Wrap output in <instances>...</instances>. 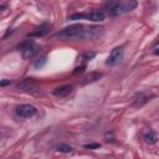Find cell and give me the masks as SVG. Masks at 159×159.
<instances>
[{
  "mask_svg": "<svg viewBox=\"0 0 159 159\" xmlns=\"http://www.w3.org/2000/svg\"><path fill=\"white\" fill-rule=\"evenodd\" d=\"M83 29V25L81 24H73L71 26H67L62 29L56 34V37L62 39V40H80L81 36V31Z\"/></svg>",
  "mask_w": 159,
  "mask_h": 159,
  "instance_id": "obj_1",
  "label": "cell"
},
{
  "mask_svg": "<svg viewBox=\"0 0 159 159\" xmlns=\"http://www.w3.org/2000/svg\"><path fill=\"white\" fill-rule=\"evenodd\" d=\"M105 32L103 26H83L80 40H96Z\"/></svg>",
  "mask_w": 159,
  "mask_h": 159,
  "instance_id": "obj_2",
  "label": "cell"
},
{
  "mask_svg": "<svg viewBox=\"0 0 159 159\" xmlns=\"http://www.w3.org/2000/svg\"><path fill=\"white\" fill-rule=\"evenodd\" d=\"M18 47H19V50L22 51V57H24L25 60H29V59L34 57V56L39 52V49H40L37 45H35V42L31 41V40L22 41Z\"/></svg>",
  "mask_w": 159,
  "mask_h": 159,
  "instance_id": "obj_3",
  "label": "cell"
},
{
  "mask_svg": "<svg viewBox=\"0 0 159 159\" xmlns=\"http://www.w3.org/2000/svg\"><path fill=\"white\" fill-rule=\"evenodd\" d=\"M122 59H123V49L122 47H115L111 51L106 63L108 66H117Z\"/></svg>",
  "mask_w": 159,
  "mask_h": 159,
  "instance_id": "obj_4",
  "label": "cell"
},
{
  "mask_svg": "<svg viewBox=\"0 0 159 159\" xmlns=\"http://www.w3.org/2000/svg\"><path fill=\"white\" fill-rule=\"evenodd\" d=\"M16 88L18 89H21V91H25V92H39L40 91V87L36 85V82H34L32 80H22L21 82H19L16 85Z\"/></svg>",
  "mask_w": 159,
  "mask_h": 159,
  "instance_id": "obj_5",
  "label": "cell"
},
{
  "mask_svg": "<svg viewBox=\"0 0 159 159\" xmlns=\"http://www.w3.org/2000/svg\"><path fill=\"white\" fill-rule=\"evenodd\" d=\"M16 115L22 118H30L36 115V108L32 105H20L16 108Z\"/></svg>",
  "mask_w": 159,
  "mask_h": 159,
  "instance_id": "obj_6",
  "label": "cell"
},
{
  "mask_svg": "<svg viewBox=\"0 0 159 159\" xmlns=\"http://www.w3.org/2000/svg\"><path fill=\"white\" fill-rule=\"evenodd\" d=\"M151 98H152V96H149L148 93L139 92V93H137V95L133 97V103H132V106L135 107V108L143 107L145 103H148V102L151 101Z\"/></svg>",
  "mask_w": 159,
  "mask_h": 159,
  "instance_id": "obj_7",
  "label": "cell"
},
{
  "mask_svg": "<svg viewBox=\"0 0 159 159\" xmlns=\"http://www.w3.org/2000/svg\"><path fill=\"white\" fill-rule=\"evenodd\" d=\"M137 2L135 0H127L124 3H118L117 6V15L119 14H124V13H128V11H132L137 8Z\"/></svg>",
  "mask_w": 159,
  "mask_h": 159,
  "instance_id": "obj_8",
  "label": "cell"
},
{
  "mask_svg": "<svg viewBox=\"0 0 159 159\" xmlns=\"http://www.w3.org/2000/svg\"><path fill=\"white\" fill-rule=\"evenodd\" d=\"M72 88L73 87L71 85H63V86H60L57 88H55L52 91V95L56 96V97H59V98H62V97L69 96L72 92Z\"/></svg>",
  "mask_w": 159,
  "mask_h": 159,
  "instance_id": "obj_9",
  "label": "cell"
},
{
  "mask_svg": "<svg viewBox=\"0 0 159 159\" xmlns=\"http://www.w3.org/2000/svg\"><path fill=\"white\" fill-rule=\"evenodd\" d=\"M103 76V73L99 72V71H93V72H89L87 76H85V78L82 80L81 85L85 86V85H88V83H93L96 81H98V80Z\"/></svg>",
  "mask_w": 159,
  "mask_h": 159,
  "instance_id": "obj_10",
  "label": "cell"
},
{
  "mask_svg": "<svg viewBox=\"0 0 159 159\" xmlns=\"http://www.w3.org/2000/svg\"><path fill=\"white\" fill-rule=\"evenodd\" d=\"M86 19L95 21V22H99V21H103L106 19V15L103 11H101V10H93V11H91V13L86 14Z\"/></svg>",
  "mask_w": 159,
  "mask_h": 159,
  "instance_id": "obj_11",
  "label": "cell"
},
{
  "mask_svg": "<svg viewBox=\"0 0 159 159\" xmlns=\"http://www.w3.org/2000/svg\"><path fill=\"white\" fill-rule=\"evenodd\" d=\"M49 32H50V26L49 25H42L41 28L36 29V31L30 32L29 37H42V36H46Z\"/></svg>",
  "mask_w": 159,
  "mask_h": 159,
  "instance_id": "obj_12",
  "label": "cell"
},
{
  "mask_svg": "<svg viewBox=\"0 0 159 159\" xmlns=\"http://www.w3.org/2000/svg\"><path fill=\"white\" fill-rule=\"evenodd\" d=\"M117 6H118V2L116 0H107L105 3V10H107V13L111 15H117Z\"/></svg>",
  "mask_w": 159,
  "mask_h": 159,
  "instance_id": "obj_13",
  "label": "cell"
},
{
  "mask_svg": "<svg viewBox=\"0 0 159 159\" xmlns=\"http://www.w3.org/2000/svg\"><path fill=\"white\" fill-rule=\"evenodd\" d=\"M144 141H145V143H148V144H154V143H157V141H158V137H157V134L153 132V131H149V132H147L145 134H144Z\"/></svg>",
  "mask_w": 159,
  "mask_h": 159,
  "instance_id": "obj_14",
  "label": "cell"
},
{
  "mask_svg": "<svg viewBox=\"0 0 159 159\" xmlns=\"http://www.w3.org/2000/svg\"><path fill=\"white\" fill-rule=\"evenodd\" d=\"M56 151H59L61 153H71L72 152V148L70 145H67V144H63V143H60L56 145Z\"/></svg>",
  "mask_w": 159,
  "mask_h": 159,
  "instance_id": "obj_15",
  "label": "cell"
},
{
  "mask_svg": "<svg viewBox=\"0 0 159 159\" xmlns=\"http://www.w3.org/2000/svg\"><path fill=\"white\" fill-rule=\"evenodd\" d=\"M95 56H96V52H93V51H87V52H85V54L81 56V61H89V60H92Z\"/></svg>",
  "mask_w": 159,
  "mask_h": 159,
  "instance_id": "obj_16",
  "label": "cell"
},
{
  "mask_svg": "<svg viewBox=\"0 0 159 159\" xmlns=\"http://www.w3.org/2000/svg\"><path fill=\"white\" fill-rule=\"evenodd\" d=\"M46 62H47L46 56H42V57H40V59H37V60L35 61L34 66H35L36 69H41V67H44V66H45V63H46Z\"/></svg>",
  "mask_w": 159,
  "mask_h": 159,
  "instance_id": "obj_17",
  "label": "cell"
},
{
  "mask_svg": "<svg viewBox=\"0 0 159 159\" xmlns=\"http://www.w3.org/2000/svg\"><path fill=\"white\" fill-rule=\"evenodd\" d=\"M82 19H86V14H80V13H77V14L70 15V18H69V20H82Z\"/></svg>",
  "mask_w": 159,
  "mask_h": 159,
  "instance_id": "obj_18",
  "label": "cell"
},
{
  "mask_svg": "<svg viewBox=\"0 0 159 159\" xmlns=\"http://www.w3.org/2000/svg\"><path fill=\"white\" fill-rule=\"evenodd\" d=\"M86 70V65H82V66H80V67H76L75 71H73V75L75 76H78V75H82Z\"/></svg>",
  "mask_w": 159,
  "mask_h": 159,
  "instance_id": "obj_19",
  "label": "cell"
},
{
  "mask_svg": "<svg viewBox=\"0 0 159 159\" xmlns=\"http://www.w3.org/2000/svg\"><path fill=\"white\" fill-rule=\"evenodd\" d=\"M85 148L86 149H98V148H101V144L99 143H89V144H85Z\"/></svg>",
  "mask_w": 159,
  "mask_h": 159,
  "instance_id": "obj_20",
  "label": "cell"
},
{
  "mask_svg": "<svg viewBox=\"0 0 159 159\" xmlns=\"http://www.w3.org/2000/svg\"><path fill=\"white\" fill-rule=\"evenodd\" d=\"M10 83V81H8V80H4V81H2V83H0V85H2V86H6V85H9Z\"/></svg>",
  "mask_w": 159,
  "mask_h": 159,
  "instance_id": "obj_21",
  "label": "cell"
},
{
  "mask_svg": "<svg viewBox=\"0 0 159 159\" xmlns=\"http://www.w3.org/2000/svg\"><path fill=\"white\" fill-rule=\"evenodd\" d=\"M155 54H157V55H159V49H157V50H155Z\"/></svg>",
  "mask_w": 159,
  "mask_h": 159,
  "instance_id": "obj_22",
  "label": "cell"
}]
</instances>
